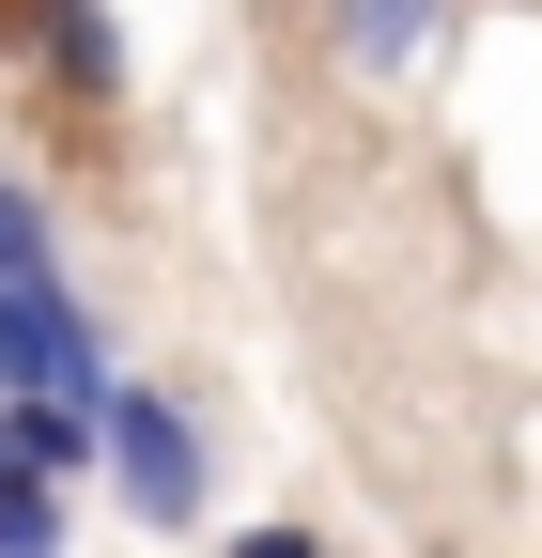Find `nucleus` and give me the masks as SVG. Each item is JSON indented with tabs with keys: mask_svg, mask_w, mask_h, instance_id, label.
<instances>
[{
	"mask_svg": "<svg viewBox=\"0 0 542 558\" xmlns=\"http://www.w3.org/2000/svg\"><path fill=\"white\" fill-rule=\"evenodd\" d=\"M0 403H47V418H109L94 311L62 295V279H0Z\"/></svg>",
	"mask_w": 542,
	"mask_h": 558,
	"instance_id": "1",
	"label": "nucleus"
},
{
	"mask_svg": "<svg viewBox=\"0 0 542 558\" xmlns=\"http://www.w3.org/2000/svg\"><path fill=\"white\" fill-rule=\"evenodd\" d=\"M94 450H109V481H124L140 527H201V418H186L171 388H109Z\"/></svg>",
	"mask_w": 542,
	"mask_h": 558,
	"instance_id": "2",
	"label": "nucleus"
},
{
	"mask_svg": "<svg viewBox=\"0 0 542 558\" xmlns=\"http://www.w3.org/2000/svg\"><path fill=\"white\" fill-rule=\"evenodd\" d=\"M32 62H47V94L109 109V94H124V16H94V0H47V16H32Z\"/></svg>",
	"mask_w": 542,
	"mask_h": 558,
	"instance_id": "3",
	"label": "nucleus"
},
{
	"mask_svg": "<svg viewBox=\"0 0 542 558\" xmlns=\"http://www.w3.org/2000/svg\"><path fill=\"white\" fill-rule=\"evenodd\" d=\"M0 279H62V218H47V186L0 171Z\"/></svg>",
	"mask_w": 542,
	"mask_h": 558,
	"instance_id": "4",
	"label": "nucleus"
},
{
	"mask_svg": "<svg viewBox=\"0 0 542 558\" xmlns=\"http://www.w3.org/2000/svg\"><path fill=\"white\" fill-rule=\"evenodd\" d=\"M419 47H434L419 0H357V16H342V62H372V78H387V62H419Z\"/></svg>",
	"mask_w": 542,
	"mask_h": 558,
	"instance_id": "5",
	"label": "nucleus"
},
{
	"mask_svg": "<svg viewBox=\"0 0 542 558\" xmlns=\"http://www.w3.org/2000/svg\"><path fill=\"white\" fill-rule=\"evenodd\" d=\"M0 558H62V497H32V481H0Z\"/></svg>",
	"mask_w": 542,
	"mask_h": 558,
	"instance_id": "6",
	"label": "nucleus"
},
{
	"mask_svg": "<svg viewBox=\"0 0 542 558\" xmlns=\"http://www.w3.org/2000/svg\"><path fill=\"white\" fill-rule=\"evenodd\" d=\"M233 558H325V543H310V527H248Z\"/></svg>",
	"mask_w": 542,
	"mask_h": 558,
	"instance_id": "7",
	"label": "nucleus"
}]
</instances>
